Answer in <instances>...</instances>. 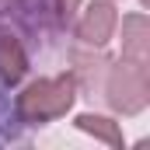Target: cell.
Wrapping results in <instances>:
<instances>
[{
  "label": "cell",
  "instance_id": "obj_1",
  "mask_svg": "<svg viewBox=\"0 0 150 150\" xmlns=\"http://www.w3.org/2000/svg\"><path fill=\"white\" fill-rule=\"evenodd\" d=\"M77 94H80V87H77L70 70L52 74V77H38L14 98V112L28 126H45V122H56L70 112Z\"/></svg>",
  "mask_w": 150,
  "mask_h": 150
},
{
  "label": "cell",
  "instance_id": "obj_2",
  "mask_svg": "<svg viewBox=\"0 0 150 150\" xmlns=\"http://www.w3.org/2000/svg\"><path fill=\"white\" fill-rule=\"evenodd\" d=\"M101 98L115 115H140L150 105V63H136L126 56L108 59Z\"/></svg>",
  "mask_w": 150,
  "mask_h": 150
},
{
  "label": "cell",
  "instance_id": "obj_3",
  "mask_svg": "<svg viewBox=\"0 0 150 150\" xmlns=\"http://www.w3.org/2000/svg\"><path fill=\"white\" fill-rule=\"evenodd\" d=\"M70 25H74V38L80 45L105 49L119 32V7H115V0H91Z\"/></svg>",
  "mask_w": 150,
  "mask_h": 150
},
{
  "label": "cell",
  "instance_id": "obj_4",
  "mask_svg": "<svg viewBox=\"0 0 150 150\" xmlns=\"http://www.w3.org/2000/svg\"><path fill=\"white\" fill-rule=\"evenodd\" d=\"M70 74H74L77 87H84V91H98L101 87V80H105V70H108V56L101 52V49H91V45H80L77 42L74 49H70Z\"/></svg>",
  "mask_w": 150,
  "mask_h": 150
},
{
  "label": "cell",
  "instance_id": "obj_5",
  "mask_svg": "<svg viewBox=\"0 0 150 150\" xmlns=\"http://www.w3.org/2000/svg\"><path fill=\"white\" fill-rule=\"evenodd\" d=\"M122 56L136 59V63H150V21L147 11H133L122 18Z\"/></svg>",
  "mask_w": 150,
  "mask_h": 150
},
{
  "label": "cell",
  "instance_id": "obj_6",
  "mask_svg": "<svg viewBox=\"0 0 150 150\" xmlns=\"http://www.w3.org/2000/svg\"><path fill=\"white\" fill-rule=\"evenodd\" d=\"M28 74V52L21 45V38L11 35V32H0V80L7 87L21 84Z\"/></svg>",
  "mask_w": 150,
  "mask_h": 150
},
{
  "label": "cell",
  "instance_id": "obj_7",
  "mask_svg": "<svg viewBox=\"0 0 150 150\" xmlns=\"http://www.w3.org/2000/svg\"><path fill=\"white\" fill-rule=\"evenodd\" d=\"M74 126L80 133H87V136H94V140H101V143H108L112 150H122L126 147V136H122V126L108 119V115H98V112H80L74 119Z\"/></svg>",
  "mask_w": 150,
  "mask_h": 150
},
{
  "label": "cell",
  "instance_id": "obj_8",
  "mask_svg": "<svg viewBox=\"0 0 150 150\" xmlns=\"http://www.w3.org/2000/svg\"><path fill=\"white\" fill-rule=\"evenodd\" d=\"M80 4H84V0H52V11H56V21H59V28H63V25H70V21L77 18Z\"/></svg>",
  "mask_w": 150,
  "mask_h": 150
},
{
  "label": "cell",
  "instance_id": "obj_9",
  "mask_svg": "<svg viewBox=\"0 0 150 150\" xmlns=\"http://www.w3.org/2000/svg\"><path fill=\"white\" fill-rule=\"evenodd\" d=\"M140 7H150V0H140Z\"/></svg>",
  "mask_w": 150,
  "mask_h": 150
}]
</instances>
